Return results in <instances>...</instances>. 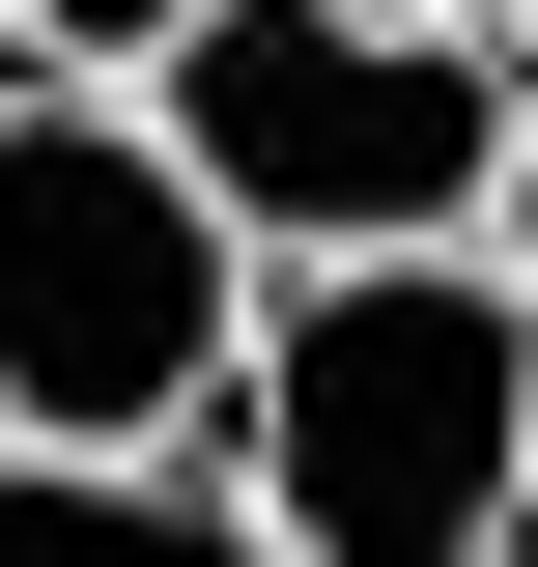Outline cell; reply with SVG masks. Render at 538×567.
I'll list each match as a JSON object with an SVG mask.
<instances>
[{"mask_svg":"<svg viewBox=\"0 0 538 567\" xmlns=\"http://www.w3.org/2000/svg\"><path fill=\"white\" fill-rule=\"evenodd\" d=\"M283 567H510L538 539V284L510 256H312L256 284V398L199 454Z\"/></svg>","mask_w":538,"mask_h":567,"instance_id":"cell-1","label":"cell"},{"mask_svg":"<svg viewBox=\"0 0 538 567\" xmlns=\"http://www.w3.org/2000/svg\"><path fill=\"white\" fill-rule=\"evenodd\" d=\"M510 29L482 0H227L199 58L142 85V142L227 199V256L312 284V256H482L510 199Z\"/></svg>","mask_w":538,"mask_h":567,"instance_id":"cell-2","label":"cell"},{"mask_svg":"<svg viewBox=\"0 0 538 567\" xmlns=\"http://www.w3.org/2000/svg\"><path fill=\"white\" fill-rule=\"evenodd\" d=\"M256 256L114 85H0V454H227Z\"/></svg>","mask_w":538,"mask_h":567,"instance_id":"cell-3","label":"cell"},{"mask_svg":"<svg viewBox=\"0 0 538 567\" xmlns=\"http://www.w3.org/2000/svg\"><path fill=\"white\" fill-rule=\"evenodd\" d=\"M0 567H283L199 454H0Z\"/></svg>","mask_w":538,"mask_h":567,"instance_id":"cell-4","label":"cell"},{"mask_svg":"<svg viewBox=\"0 0 538 567\" xmlns=\"http://www.w3.org/2000/svg\"><path fill=\"white\" fill-rule=\"evenodd\" d=\"M199 29H227V0H29V85H114V114H142Z\"/></svg>","mask_w":538,"mask_h":567,"instance_id":"cell-5","label":"cell"},{"mask_svg":"<svg viewBox=\"0 0 538 567\" xmlns=\"http://www.w3.org/2000/svg\"><path fill=\"white\" fill-rule=\"evenodd\" d=\"M482 256H510V284H538V114H510V199H482Z\"/></svg>","mask_w":538,"mask_h":567,"instance_id":"cell-6","label":"cell"},{"mask_svg":"<svg viewBox=\"0 0 538 567\" xmlns=\"http://www.w3.org/2000/svg\"><path fill=\"white\" fill-rule=\"evenodd\" d=\"M482 29H510V85H538V0H482Z\"/></svg>","mask_w":538,"mask_h":567,"instance_id":"cell-7","label":"cell"},{"mask_svg":"<svg viewBox=\"0 0 538 567\" xmlns=\"http://www.w3.org/2000/svg\"><path fill=\"white\" fill-rule=\"evenodd\" d=\"M0 85H29V0H0Z\"/></svg>","mask_w":538,"mask_h":567,"instance_id":"cell-8","label":"cell"},{"mask_svg":"<svg viewBox=\"0 0 538 567\" xmlns=\"http://www.w3.org/2000/svg\"><path fill=\"white\" fill-rule=\"evenodd\" d=\"M510 567H538V539H510Z\"/></svg>","mask_w":538,"mask_h":567,"instance_id":"cell-9","label":"cell"}]
</instances>
